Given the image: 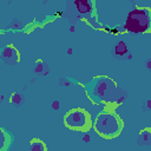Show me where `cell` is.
Segmentation results:
<instances>
[{
	"label": "cell",
	"mask_w": 151,
	"mask_h": 151,
	"mask_svg": "<svg viewBox=\"0 0 151 151\" xmlns=\"http://www.w3.org/2000/svg\"><path fill=\"white\" fill-rule=\"evenodd\" d=\"M59 83H60L61 86H68V85H70V81H68V80H65V79H60Z\"/></svg>",
	"instance_id": "cell-15"
},
{
	"label": "cell",
	"mask_w": 151,
	"mask_h": 151,
	"mask_svg": "<svg viewBox=\"0 0 151 151\" xmlns=\"http://www.w3.org/2000/svg\"><path fill=\"white\" fill-rule=\"evenodd\" d=\"M59 107H60L59 101H58V100H54V101L52 103V109H53V110H59Z\"/></svg>",
	"instance_id": "cell-14"
},
{
	"label": "cell",
	"mask_w": 151,
	"mask_h": 151,
	"mask_svg": "<svg viewBox=\"0 0 151 151\" xmlns=\"http://www.w3.org/2000/svg\"><path fill=\"white\" fill-rule=\"evenodd\" d=\"M114 53H116V55H125V54H127L126 44L123 42V41H119L114 47Z\"/></svg>",
	"instance_id": "cell-9"
},
{
	"label": "cell",
	"mask_w": 151,
	"mask_h": 151,
	"mask_svg": "<svg viewBox=\"0 0 151 151\" xmlns=\"http://www.w3.org/2000/svg\"><path fill=\"white\" fill-rule=\"evenodd\" d=\"M70 31H71V32H74V26H71V27H70Z\"/></svg>",
	"instance_id": "cell-19"
},
{
	"label": "cell",
	"mask_w": 151,
	"mask_h": 151,
	"mask_svg": "<svg viewBox=\"0 0 151 151\" xmlns=\"http://www.w3.org/2000/svg\"><path fill=\"white\" fill-rule=\"evenodd\" d=\"M45 68H46V66H45L42 63H38L37 66H35V68H34V71H35V73H41V72H42V73L45 74V71H44Z\"/></svg>",
	"instance_id": "cell-13"
},
{
	"label": "cell",
	"mask_w": 151,
	"mask_h": 151,
	"mask_svg": "<svg viewBox=\"0 0 151 151\" xmlns=\"http://www.w3.org/2000/svg\"><path fill=\"white\" fill-rule=\"evenodd\" d=\"M137 143L143 146H151V130L145 129L140 131L137 138Z\"/></svg>",
	"instance_id": "cell-7"
},
{
	"label": "cell",
	"mask_w": 151,
	"mask_h": 151,
	"mask_svg": "<svg viewBox=\"0 0 151 151\" xmlns=\"http://www.w3.org/2000/svg\"><path fill=\"white\" fill-rule=\"evenodd\" d=\"M11 103H12L13 105H15V106H20V105L22 104V98H21V96H20L18 92L13 93L12 97H11Z\"/></svg>",
	"instance_id": "cell-11"
},
{
	"label": "cell",
	"mask_w": 151,
	"mask_h": 151,
	"mask_svg": "<svg viewBox=\"0 0 151 151\" xmlns=\"http://www.w3.org/2000/svg\"><path fill=\"white\" fill-rule=\"evenodd\" d=\"M0 149H1V151H5V149H6V146L9 144V137L6 134V132L4 131V130H0Z\"/></svg>",
	"instance_id": "cell-10"
},
{
	"label": "cell",
	"mask_w": 151,
	"mask_h": 151,
	"mask_svg": "<svg viewBox=\"0 0 151 151\" xmlns=\"http://www.w3.org/2000/svg\"><path fill=\"white\" fill-rule=\"evenodd\" d=\"M1 60H2L6 65L13 66V65H15V64L19 61V53H18V51H17L13 46L8 45V46H6V47L4 48V51L1 52Z\"/></svg>",
	"instance_id": "cell-5"
},
{
	"label": "cell",
	"mask_w": 151,
	"mask_h": 151,
	"mask_svg": "<svg viewBox=\"0 0 151 151\" xmlns=\"http://www.w3.org/2000/svg\"><path fill=\"white\" fill-rule=\"evenodd\" d=\"M147 107L151 109V100H147Z\"/></svg>",
	"instance_id": "cell-18"
},
{
	"label": "cell",
	"mask_w": 151,
	"mask_h": 151,
	"mask_svg": "<svg viewBox=\"0 0 151 151\" xmlns=\"http://www.w3.org/2000/svg\"><path fill=\"white\" fill-rule=\"evenodd\" d=\"M73 6L79 14H88L92 11V4L87 0H76L73 2Z\"/></svg>",
	"instance_id": "cell-6"
},
{
	"label": "cell",
	"mask_w": 151,
	"mask_h": 151,
	"mask_svg": "<svg viewBox=\"0 0 151 151\" xmlns=\"http://www.w3.org/2000/svg\"><path fill=\"white\" fill-rule=\"evenodd\" d=\"M125 31L131 33H145L151 29V12L146 8H134L129 12L125 25Z\"/></svg>",
	"instance_id": "cell-1"
},
{
	"label": "cell",
	"mask_w": 151,
	"mask_h": 151,
	"mask_svg": "<svg viewBox=\"0 0 151 151\" xmlns=\"http://www.w3.org/2000/svg\"><path fill=\"white\" fill-rule=\"evenodd\" d=\"M65 125L68 126L70 129H76V130H81L87 127L88 125V116L87 112L80 109L72 110L68 112L65 118H64Z\"/></svg>",
	"instance_id": "cell-4"
},
{
	"label": "cell",
	"mask_w": 151,
	"mask_h": 151,
	"mask_svg": "<svg viewBox=\"0 0 151 151\" xmlns=\"http://www.w3.org/2000/svg\"><path fill=\"white\" fill-rule=\"evenodd\" d=\"M8 27H11V28H13V29H21V28L24 27V25H22L18 19H14V20L8 25Z\"/></svg>",
	"instance_id": "cell-12"
},
{
	"label": "cell",
	"mask_w": 151,
	"mask_h": 151,
	"mask_svg": "<svg viewBox=\"0 0 151 151\" xmlns=\"http://www.w3.org/2000/svg\"><path fill=\"white\" fill-rule=\"evenodd\" d=\"M90 139H91V137H90L88 134H85V136L83 137V140H84L85 143H88V142H90Z\"/></svg>",
	"instance_id": "cell-16"
},
{
	"label": "cell",
	"mask_w": 151,
	"mask_h": 151,
	"mask_svg": "<svg viewBox=\"0 0 151 151\" xmlns=\"http://www.w3.org/2000/svg\"><path fill=\"white\" fill-rule=\"evenodd\" d=\"M28 151H46V147L44 145V143L39 139H33L29 143V149Z\"/></svg>",
	"instance_id": "cell-8"
},
{
	"label": "cell",
	"mask_w": 151,
	"mask_h": 151,
	"mask_svg": "<svg viewBox=\"0 0 151 151\" xmlns=\"http://www.w3.org/2000/svg\"><path fill=\"white\" fill-rule=\"evenodd\" d=\"M94 129L100 136L111 138L116 137L120 132L122 125L116 114L110 112H101L94 122Z\"/></svg>",
	"instance_id": "cell-3"
},
{
	"label": "cell",
	"mask_w": 151,
	"mask_h": 151,
	"mask_svg": "<svg viewBox=\"0 0 151 151\" xmlns=\"http://www.w3.org/2000/svg\"><path fill=\"white\" fill-rule=\"evenodd\" d=\"M67 53H68V54H71V53H72V50H71V48H68V50H67Z\"/></svg>",
	"instance_id": "cell-20"
},
{
	"label": "cell",
	"mask_w": 151,
	"mask_h": 151,
	"mask_svg": "<svg viewBox=\"0 0 151 151\" xmlns=\"http://www.w3.org/2000/svg\"><path fill=\"white\" fill-rule=\"evenodd\" d=\"M90 96L94 100H113L120 94L117 92L116 83L106 77H100L93 80L90 90ZM124 97H119V101H122Z\"/></svg>",
	"instance_id": "cell-2"
},
{
	"label": "cell",
	"mask_w": 151,
	"mask_h": 151,
	"mask_svg": "<svg viewBox=\"0 0 151 151\" xmlns=\"http://www.w3.org/2000/svg\"><path fill=\"white\" fill-rule=\"evenodd\" d=\"M146 67H147L149 70H151V60H149V61L146 63Z\"/></svg>",
	"instance_id": "cell-17"
}]
</instances>
